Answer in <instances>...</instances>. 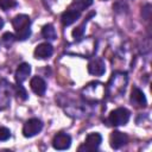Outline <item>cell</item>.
<instances>
[{"label": "cell", "mask_w": 152, "mask_h": 152, "mask_svg": "<svg viewBox=\"0 0 152 152\" xmlns=\"http://www.w3.org/2000/svg\"><path fill=\"white\" fill-rule=\"evenodd\" d=\"M12 94H13V84H11L4 78L0 80V110L10 106Z\"/></svg>", "instance_id": "cell-6"}, {"label": "cell", "mask_w": 152, "mask_h": 152, "mask_svg": "<svg viewBox=\"0 0 152 152\" xmlns=\"http://www.w3.org/2000/svg\"><path fill=\"white\" fill-rule=\"evenodd\" d=\"M128 142V137L127 134L120 132V131H114L110 133V137H109V144H110V147L114 148V150H119L121 148L122 146H125L126 144Z\"/></svg>", "instance_id": "cell-11"}, {"label": "cell", "mask_w": 152, "mask_h": 152, "mask_svg": "<svg viewBox=\"0 0 152 152\" xmlns=\"http://www.w3.org/2000/svg\"><path fill=\"white\" fill-rule=\"evenodd\" d=\"M30 87H31L32 91L34 94H37L38 96H43L46 91V82L39 76H34V77L31 78Z\"/></svg>", "instance_id": "cell-15"}, {"label": "cell", "mask_w": 152, "mask_h": 152, "mask_svg": "<svg viewBox=\"0 0 152 152\" xmlns=\"http://www.w3.org/2000/svg\"><path fill=\"white\" fill-rule=\"evenodd\" d=\"M88 72L94 76H102L106 72V64L101 57H93L88 63Z\"/></svg>", "instance_id": "cell-8"}, {"label": "cell", "mask_w": 152, "mask_h": 152, "mask_svg": "<svg viewBox=\"0 0 152 152\" xmlns=\"http://www.w3.org/2000/svg\"><path fill=\"white\" fill-rule=\"evenodd\" d=\"M13 94L17 95V97L20 99V100H23V101L27 100V97H28L26 89L21 84H18V83L17 84H13Z\"/></svg>", "instance_id": "cell-19"}, {"label": "cell", "mask_w": 152, "mask_h": 152, "mask_svg": "<svg viewBox=\"0 0 152 152\" xmlns=\"http://www.w3.org/2000/svg\"><path fill=\"white\" fill-rule=\"evenodd\" d=\"M42 129H43V121L38 118H31L23 126V135L25 138H32L38 133H40Z\"/></svg>", "instance_id": "cell-5"}, {"label": "cell", "mask_w": 152, "mask_h": 152, "mask_svg": "<svg viewBox=\"0 0 152 152\" xmlns=\"http://www.w3.org/2000/svg\"><path fill=\"white\" fill-rule=\"evenodd\" d=\"M102 142V135L97 132H93V133H89L84 140V142L78 147V151H87V152H90V151H96L99 148V146L101 145Z\"/></svg>", "instance_id": "cell-7"}, {"label": "cell", "mask_w": 152, "mask_h": 152, "mask_svg": "<svg viewBox=\"0 0 152 152\" xmlns=\"http://www.w3.org/2000/svg\"><path fill=\"white\" fill-rule=\"evenodd\" d=\"M131 118V112L125 107H119L112 110L107 118V124L109 126H125Z\"/></svg>", "instance_id": "cell-4"}, {"label": "cell", "mask_w": 152, "mask_h": 152, "mask_svg": "<svg viewBox=\"0 0 152 152\" xmlns=\"http://www.w3.org/2000/svg\"><path fill=\"white\" fill-rule=\"evenodd\" d=\"M106 95V87L100 82H90L82 89V96L87 102L95 103L102 100Z\"/></svg>", "instance_id": "cell-3"}, {"label": "cell", "mask_w": 152, "mask_h": 152, "mask_svg": "<svg viewBox=\"0 0 152 152\" xmlns=\"http://www.w3.org/2000/svg\"><path fill=\"white\" fill-rule=\"evenodd\" d=\"M17 6H18V4L15 0H0V8L4 11H8Z\"/></svg>", "instance_id": "cell-21"}, {"label": "cell", "mask_w": 152, "mask_h": 152, "mask_svg": "<svg viewBox=\"0 0 152 152\" xmlns=\"http://www.w3.org/2000/svg\"><path fill=\"white\" fill-rule=\"evenodd\" d=\"M31 74V65L28 63H21L18 65L17 70H15V74H14V78H15V82L18 84H23L24 81L27 80V77L30 76Z\"/></svg>", "instance_id": "cell-13"}, {"label": "cell", "mask_w": 152, "mask_h": 152, "mask_svg": "<svg viewBox=\"0 0 152 152\" xmlns=\"http://www.w3.org/2000/svg\"><path fill=\"white\" fill-rule=\"evenodd\" d=\"M95 14H96L95 12H90V13L88 14V17L83 20V23H82L81 25H78L76 28L72 30V37H74L75 42H80V40H82L83 34H84V31H86V26H87V24H88V21H89Z\"/></svg>", "instance_id": "cell-16"}, {"label": "cell", "mask_w": 152, "mask_h": 152, "mask_svg": "<svg viewBox=\"0 0 152 152\" xmlns=\"http://www.w3.org/2000/svg\"><path fill=\"white\" fill-rule=\"evenodd\" d=\"M70 145H71V137L68 133L59 132L52 139V146L56 150H59V151L68 150L70 147Z\"/></svg>", "instance_id": "cell-9"}, {"label": "cell", "mask_w": 152, "mask_h": 152, "mask_svg": "<svg viewBox=\"0 0 152 152\" xmlns=\"http://www.w3.org/2000/svg\"><path fill=\"white\" fill-rule=\"evenodd\" d=\"M80 17H81V13H80V12H77V11H75V10L68 7V8L62 13V15H61V21H62L63 26H70L71 24H74L75 21H77V20L80 19Z\"/></svg>", "instance_id": "cell-14"}, {"label": "cell", "mask_w": 152, "mask_h": 152, "mask_svg": "<svg viewBox=\"0 0 152 152\" xmlns=\"http://www.w3.org/2000/svg\"><path fill=\"white\" fill-rule=\"evenodd\" d=\"M129 101L137 108H145L147 106V100H146V96H145L144 91L140 88L135 87V86L132 88Z\"/></svg>", "instance_id": "cell-10"}, {"label": "cell", "mask_w": 152, "mask_h": 152, "mask_svg": "<svg viewBox=\"0 0 152 152\" xmlns=\"http://www.w3.org/2000/svg\"><path fill=\"white\" fill-rule=\"evenodd\" d=\"M128 82V77L126 72L122 71H115L113 72L112 77L109 78L108 83L106 84V95L108 97H115L120 96L126 90V86Z\"/></svg>", "instance_id": "cell-1"}, {"label": "cell", "mask_w": 152, "mask_h": 152, "mask_svg": "<svg viewBox=\"0 0 152 152\" xmlns=\"http://www.w3.org/2000/svg\"><path fill=\"white\" fill-rule=\"evenodd\" d=\"M42 36L43 38L48 39V40H55L57 39V33H56V30L53 27L52 24H46L43 26L42 28Z\"/></svg>", "instance_id": "cell-18"}, {"label": "cell", "mask_w": 152, "mask_h": 152, "mask_svg": "<svg viewBox=\"0 0 152 152\" xmlns=\"http://www.w3.org/2000/svg\"><path fill=\"white\" fill-rule=\"evenodd\" d=\"M11 131L10 128L5 127V126H1L0 125V141H6L11 138Z\"/></svg>", "instance_id": "cell-22"}, {"label": "cell", "mask_w": 152, "mask_h": 152, "mask_svg": "<svg viewBox=\"0 0 152 152\" xmlns=\"http://www.w3.org/2000/svg\"><path fill=\"white\" fill-rule=\"evenodd\" d=\"M103 1H106V0H103Z\"/></svg>", "instance_id": "cell-24"}, {"label": "cell", "mask_w": 152, "mask_h": 152, "mask_svg": "<svg viewBox=\"0 0 152 152\" xmlns=\"http://www.w3.org/2000/svg\"><path fill=\"white\" fill-rule=\"evenodd\" d=\"M53 53V48L52 45L49 43V42H45V43H42V44H38L34 49V57L37 59H46V58H50Z\"/></svg>", "instance_id": "cell-12"}, {"label": "cell", "mask_w": 152, "mask_h": 152, "mask_svg": "<svg viewBox=\"0 0 152 152\" xmlns=\"http://www.w3.org/2000/svg\"><path fill=\"white\" fill-rule=\"evenodd\" d=\"M94 0H72V2L70 4L69 8H72L80 13H82L84 10H87L89 6L93 5Z\"/></svg>", "instance_id": "cell-17"}, {"label": "cell", "mask_w": 152, "mask_h": 152, "mask_svg": "<svg viewBox=\"0 0 152 152\" xmlns=\"http://www.w3.org/2000/svg\"><path fill=\"white\" fill-rule=\"evenodd\" d=\"M2 27H4V19L0 17V30H1Z\"/></svg>", "instance_id": "cell-23"}, {"label": "cell", "mask_w": 152, "mask_h": 152, "mask_svg": "<svg viewBox=\"0 0 152 152\" xmlns=\"http://www.w3.org/2000/svg\"><path fill=\"white\" fill-rule=\"evenodd\" d=\"M15 36L13 34V33H11V32H5L4 34H2V37H1V43L6 46V48H10L14 42H15Z\"/></svg>", "instance_id": "cell-20"}, {"label": "cell", "mask_w": 152, "mask_h": 152, "mask_svg": "<svg viewBox=\"0 0 152 152\" xmlns=\"http://www.w3.org/2000/svg\"><path fill=\"white\" fill-rule=\"evenodd\" d=\"M12 25L18 40L24 42L31 36V19L27 14H17L12 19Z\"/></svg>", "instance_id": "cell-2"}]
</instances>
